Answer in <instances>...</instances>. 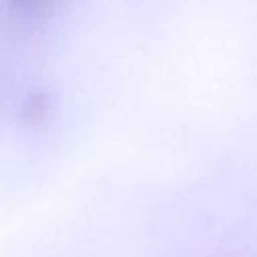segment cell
<instances>
[{
    "mask_svg": "<svg viewBox=\"0 0 257 257\" xmlns=\"http://www.w3.org/2000/svg\"><path fill=\"white\" fill-rule=\"evenodd\" d=\"M12 2L30 12H48L56 4V0H12Z\"/></svg>",
    "mask_w": 257,
    "mask_h": 257,
    "instance_id": "obj_1",
    "label": "cell"
}]
</instances>
